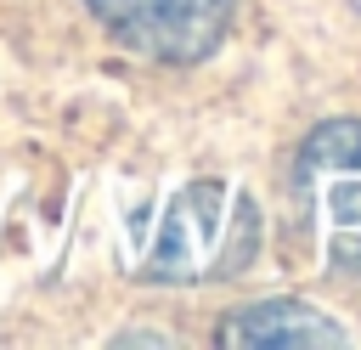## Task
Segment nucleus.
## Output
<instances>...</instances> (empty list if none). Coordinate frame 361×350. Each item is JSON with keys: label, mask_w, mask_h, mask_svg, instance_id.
Masks as SVG:
<instances>
[{"label": "nucleus", "mask_w": 361, "mask_h": 350, "mask_svg": "<svg viewBox=\"0 0 361 350\" xmlns=\"http://www.w3.org/2000/svg\"><path fill=\"white\" fill-rule=\"evenodd\" d=\"M259 254V209L231 181H186L135 243L141 282H226Z\"/></svg>", "instance_id": "f257e3e1"}, {"label": "nucleus", "mask_w": 361, "mask_h": 350, "mask_svg": "<svg viewBox=\"0 0 361 350\" xmlns=\"http://www.w3.org/2000/svg\"><path fill=\"white\" fill-rule=\"evenodd\" d=\"M85 6L124 51H141L152 62H203L231 28V0H85Z\"/></svg>", "instance_id": "7ed1b4c3"}, {"label": "nucleus", "mask_w": 361, "mask_h": 350, "mask_svg": "<svg viewBox=\"0 0 361 350\" xmlns=\"http://www.w3.org/2000/svg\"><path fill=\"white\" fill-rule=\"evenodd\" d=\"M288 203L316 271L327 282H361V119H327L305 135Z\"/></svg>", "instance_id": "f03ea898"}, {"label": "nucleus", "mask_w": 361, "mask_h": 350, "mask_svg": "<svg viewBox=\"0 0 361 350\" xmlns=\"http://www.w3.org/2000/svg\"><path fill=\"white\" fill-rule=\"evenodd\" d=\"M220 344H237V350H288V344H350V333L322 316L316 305L305 299H254L243 310H231L220 322Z\"/></svg>", "instance_id": "20e7f679"}]
</instances>
